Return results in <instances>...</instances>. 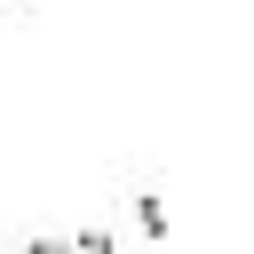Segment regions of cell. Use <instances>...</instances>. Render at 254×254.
I'll return each instance as SVG.
<instances>
[{
  "instance_id": "obj_1",
  "label": "cell",
  "mask_w": 254,
  "mask_h": 254,
  "mask_svg": "<svg viewBox=\"0 0 254 254\" xmlns=\"http://www.w3.org/2000/svg\"><path fill=\"white\" fill-rule=\"evenodd\" d=\"M16 254H87L79 238H32V246H16Z\"/></svg>"
}]
</instances>
